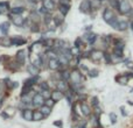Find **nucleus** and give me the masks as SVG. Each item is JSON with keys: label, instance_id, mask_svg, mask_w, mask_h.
Instances as JSON below:
<instances>
[{"label": "nucleus", "instance_id": "nucleus-8", "mask_svg": "<svg viewBox=\"0 0 133 128\" xmlns=\"http://www.w3.org/2000/svg\"><path fill=\"white\" fill-rule=\"evenodd\" d=\"M69 88H70V84H69V82L67 80H63V79H60V80L56 82V85H55V88L56 90H58V91L61 92H67L69 90ZM54 88V90H55Z\"/></svg>", "mask_w": 133, "mask_h": 128}, {"label": "nucleus", "instance_id": "nucleus-34", "mask_svg": "<svg viewBox=\"0 0 133 128\" xmlns=\"http://www.w3.org/2000/svg\"><path fill=\"white\" fill-rule=\"evenodd\" d=\"M103 58L105 60L106 64H111V63H112V57H111V55L107 54V52H104V56H103Z\"/></svg>", "mask_w": 133, "mask_h": 128}, {"label": "nucleus", "instance_id": "nucleus-41", "mask_svg": "<svg viewBox=\"0 0 133 128\" xmlns=\"http://www.w3.org/2000/svg\"><path fill=\"white\" fill-rule=\"evenodd\" d=\"M114 55L119 58L123 57V50H120V49H114Z\"/></svg>", "mask_w": 133, "mask_h": 128}, {"label": "nucleus", "instance_id": "nucleus-24", "mask_svg": "<svg viewBox=\"0 0 133 128\" xmlns=\"http://www.w3.org/2000/svg\"><path fill=\"white\" fill-rule=\"evenodd\" d=\"M10 10H11L10 1H0V12H1V14L8 13Z\"/></svg>", "mask_w": 133, "mask_h": 128}, {"label": "nucleus", "instance_id": "nucleus-21", "mask_svg": "<svg viewBox=\"0 0 133 128\" xmlns=\"http://www.w3.org/2000/svg\"><path fill=\"white\" fill-rule=\"evenodd\" d=\"M10 27H11V22L10 21H4L0 24V33L3 35H7L10 32Z\"/></svg>", "mask_w": 133, "mask_h": 128}, {"label": "nucleus", "instance_id": "nucleus-48", "mask_svg": "<svg viewBox=\"0 0 133 128\" xmlns=\"http://www.w3.org/2000/svg\"><path fill=\"white\" fill-rule=\"evenodd\" d=\"M99 1H103V0H99Z\"/></svg>", "mask_w": 133, "mask_h": 128}, {"label": "nucleus", "instance_id": "nucleus-16", "mask_svg": "<svg viewBox=\"0 0 133 128\" xmlns=\"http://www.w3.org/2000/svg\"><path fill=\"white\" fill-rule=\"evenodd\" d=\"M69 10H70V4H58L57 5V12H60L63 16H65L69 13Z\"/></svg>", "mask_w": 133, "mask_h": 128}, {"label": "nucleus", "instance_id": "nucleus-33", "mask_svg": "<svg viewBox=\"0 0 133 128\" xmlns=\"http://www.w3.org/2000/svg\"><path fill=\"white\" fill-rule=\"evenodd\" d=\"M109 1H110V5H111L113 8H118V10H119V6H120L119 0H109Z\"/></svg>", "mask_w": 133, "mask_h": 128}, {"label": "nucleus", "instance_id": "nucleus-32", "mask_svg": "<svg viewBox=\"0 0 133 128\" xmlns=\"http://www.w3.org/2000/svg\"><path fill=\"white\" fill-rule=\"evenodd\" d=\"M83 46V38L82 37H77L75 40V43H74V47H77L81 49V47Z\"/></svg>", "mask_w": 133, "mask_h": 128}, {"label": "nucleus", "instance_id": "nucleus-47", "mask_svg": "<svg viewBox=\"0 0 133 128\" xmlns=\"http://www.w3.org/2000/svg\"><path fill=\"white\" fill-rule=\"evenodd\" d=\"M131 29H132V30H133V22H132V24H131Z\"/></svg>", "mask_w": 133, "mask_h": 128}, {"label": "nucleus", "instance_id": "nucleus-3", "mask_svg": "<svg viewBox=\"0 0 133 128\" xmlns=\"http://www.w3.org/2000/svg\"><path fill=\"white\" fill-rule=\"evenodd\" d=\"M44 100L46 99L43 98V96L41 93H35V96L33 97V101H32V107L38 110V108L41 107L42 105H44Z\"/></svg>", "mask_w": 133, "mask_h": 128}, {"label": "nucleus", "instance_id": "nucleus-9", "mask_svg": "<svg viewBox=\"0 0 133 128\" xmlns=\"http://www.w3.org/2000/svg\"><path fill=\"white\" fill-rule=\"evenodd\" d=\"M79 10L84 14H89L91 10V0H82L79 4Z\"/></svg>", "mask_w": 133, "mask_h": 128}, {"label": "nucleus", "instance_id": "nucleus-36", "mask_svg": "<svg viewBox=\"0 0 133 128\" xmlns=\"http://www.w3.org/2000/svg\"><path fill=\"white\" fill-rule=\"evenodd\" d=\"M88 74H89V77H91V78H96V77H97V76H98V70H96V69H92V70H89Z\"/></svg>", "mask_w": 133, "mask_h": 128}, {"label": "nucleus", "instance_id": "nucleus-46", "mask_svg": "<svg viewBox=\"0 0 133 128\" xmlns=\"http://www.w3.org/2000/svg\"><path fill=\"white\" fill-rule=\"evenodd\" d=\"M95 128H104V127H103L102 125H99V126H97V127H95Z\"/></svg>", "mask_w": 133, "mask_h": 128}, {"label": "nucleus", "instance_id": "nucleus-20", "mask_svg": "<svg viewBox=\"0 0 133 128\" xmlns=\"http://www.w3.org/2000/svg\"><path fill=\"white\" fill-rule=\"evenodd\" d=\"M25 10H26L25 6H12L10 10V13L13 15H21Z\"/></svg>", "mask_w": 133, "mask_h": 128}, {"label": "nucleus", "instance_id": "nucleus-39", "mask_svg": "<svg viewBox=\"0 0 133 128\" xmlns=\"http://www.w3.org/2000/svg\"><path fill=\"white\" fill-rule=\"evenodd\" d=\"M53 125H54L55 127L62 128V127H63V122H62V120H56V121L53 122Z\"/></svg>", "mask_w": 133, "mask_h": 128}, {"label": "nucleus", "instance_id": "nucleus-43", "mask_svg": "<svg viewBox=\"0 0 133 128\" xmlns=\"http://www.w3.org/2000/svg\"><path fill=\"white\" fill-rule=\"evenodd\" d=\"M58 4H70V0H58Z\"/></svg>", "mask_w": 133, "mask_h": 128}, {"label": "nucleus", "instance_id": "nucleus-25", "mask_svg": "<svg viewBox=\"0 0 133 128\" xmlns=\"http://www.w3.org/2000/svg\"><path fill=\"white\" fill-rule=\"evenodd\" d=\"M113 18H114V15H113V13L110 10H104V13H103V19H104V21H105L106 24H109V22L112 20Z\"/></svg>", "mask_w": 133, "mask_h": 128}, {"label": "nucleus", "instance_id": "nucleus-29", "mask_svg": "<svg viewBox=\"0 0 133 128\" xmlns=\"http://www.w3.org/2000/svg\"><path fill=\"white\" fill-rule=\"evenodd\" d=\"M125 48V43H124L121 40H117L114 42V49H120V50H124Z\"/></svg>", "mask_w": 133, "mask_h": 128}, {"label": "nucleus", "instance_id": "nucleus-30", "mask_svg": "<svg viewBox=\"0 0 133 128\" xmlns=\"http://www.w3.org/2000/svg\"><path fill=\"white\" fill-rule=\"evenodd\" d=\"M127 79H128V78L125 77V74H124V76H117V77H116V80L118 82L119 84H121V85H125V84H126V83H127Z\"/></svg>", "mask_w": 133, "mask_h": 128}, {"label": "nucleus", "instance_id": "nucleus-19", "mask_svg": "<svg viewBox=\"0 0 133 128\" xmlns=\"http://www.w3.org/2000/svg\"><path fill=\"white\" fill-rule=\"evenodd\" d=\"M103 56H104V52H102L100 50H92L90 51V58H91L92 61H99V60H102Z\"/></svg>", "mask_w": 133, "mask_h": 128}, {"label": "nucleus", "instance_id": "nucleus-11", "mask_svg": "<svg viewBox=\"0 0 133 128\" xmlns=\"http://www.w3.org/2000/svg\"><path fill=\"white\" fill-rule=\"evenodd\" d=\"M26 71L27 74H29L31 76H40V72H41V69L38 68L34 64L29 63L28 65H26Z\"/></svg>", "mask_w": 133, "mask_h": 128}, {"label": "nucleus", "instance_id": "nucleus-4", "mask_svg": "<svg viewBox=\"0 0 133 128\" xmlns=\"http://www.w3.org/2000/svg\"><path fill=\"white\" fill-rule=\"evenodd\" d=\"M5 65H6L7 69L10 71H12V72H17V71H19L21 69V66H22V65H20V64L15 61V58H8V61L5 63Z\"/></svg>", "mask_w": 133, "mask_h": 128}, {"label": "nucleus", "instance_id": "nucleus-5", "mask_svg": "<svg viewBox=\"0 0 133 128\" xmlns=\"http://www.w3.org/2000/svg\"><path fill=\"white\" fill-rule=\"evenodd\" d=\"M47 68L51 71H58L61 69V63L58 62V58H49L47 62Z\"/></svg>", "mask_w": 133, "mask_h": 128}, {"label": "nucleus", "instance_id": "nucleus-35", "mask_svg": "<svg viewBox=\"0 0 133 128\" xmlns=\"http://www.w3.org/2000/svg\"><path fill=\"white\" fill-rule=\"evenodd\" d=\"M100 5L99 0H91V10H97Z\"/></svg>", "mask_w": 133, "mask_h": 128}, {"label": "nucleus", "instance_id": "nucleus-44", "mask_svg": "<svg viewBox=\"0 0 133 128\" xmlns=\"http://www.w3.org/2000/svg\"><path fill=\"white\" fill-rule=\"evenodd\" d=\"M91 28H92V26H86V27H85V30H91Z\"/></svg>", "mask_w": 133, "mask_h": 128}, {"label": "nucleus", "instance_id": "nucleus-15", "mask_svg": "<svg viewBox=\"0 0 133 128\" xmlns=\"http://www.w3.org/2000/svg\"><path fill=\"white\" fill-rule=\"evenodd\" d=\"M119 10L123 14H127V13H130L131 12V5L128 4L127 0H121V1H120Z\"/></svg>", "mask_w": 133, "mask_h": 128}, {"label": "nucleus", "instance_id": "nucleus-22", "mask_svg": "<svg viewBox=\"0 0 133 128\" xmlns=\"http://www.w3.org/2000/svg\"><path fill=\"white\" fill-rule=\"evenodd\" d=\"M82 38L83 40H85L89 44H93L96 42V40H97V35L93 34V33H86Z\"/></svg>", "mask_w": 133, "mask_h": 128}, {"label": "nucleus", "instance_id": "nucleus-18", "mask_svg": "<svg viewBox=\"0 0 133 128\" xmlns=\"http://www.w3.org/2000/svg\"><path fill=\"white\" fill-rule=\"evenodd\" d=\"M50 98H53L56 102H58V101H61L62 99H64V93L55 88V90H53V91H51V97Z\"/></svg>", "mask_w": 133, "mask_h": 128}, {"label": "nucleus", "instance_id": "nucleus-1", "mask_svg": "<svg viewBox=\"0 0 133 128\" xmlns=\"http://www.w3.org/2000/svg\"><path fill=\"white\" fill-rule=\"evenodd\" d=\"M27 57H29V56H28V51L26 50V49H20V50H18L15 56H14L15 61L20 64V65H22V66H24L25 64H26V62H27Z\"/></svg>", "mask_w": 133, "mask_h": 128}, {"label": "nucleus", "instance_id": "nucleus-40", "mask_svg": "<svg viewBox=\"0 0 133 128\" xmlns=\"http://www.w3.org/2000/svg\"><path fill=\"white\" fill-rule=\"evenodd\" d=\"M110 119H111V124H116L117 122V115L114 113H110Z\"/></svg>", "mask_w": 133, "mask_h": 128}, {"label": "nucleus", "instance_id": "nucleus-37", "mask_svg": "<svg viewBox=\"0 0 133 128\" xmlns=\"http://www.w3.org/2000/svg\"><path fill=\"white\" fill-rule=\"evenodd\" d=\"M127 28V24L125 21H119V24H118V29L119 30H126Z\"/></svg>", "mask_w": 133, "mask_h": 128}, {"label": "nucleus", "instance_id": "nucleus-10", "mask_svg": "<svg viewBox=\"0 0 133 128\" xmlns=\"http://www.w3.org/2000/svg\"><path fill=\"white\" fill-rule=\"evenodd\" d=\"M42 6L48 12H50V13H53L55 10H57V5H56V2H55L54 0H43L42 1Z\"/></svg>", "mask_w": 133, "mask_h": 128}, {"label": "nucleus", "instance_id": "nucleus-42", "mask_svg": "<svg viewBox=\"0 0 133 128\" xmlns=\"http://www.w3.org/2000/svg\"><path fill=\"white\" fill-rule=\"evenodd\" d=\"M0 116H1V118H3L4 120H10V116L7 115V113H6L5 111H3L1 113H0Z\"/></svg>", "mask_w": 133, "mask_h": 128}, {"label": "nucleus", "instance_id": "nucleus-38", "mask_svg": "<svg viewBox=\"0 0 133 128\" xmlns=\"http://www.w3.org/2000/svg\"><path fill=\"white\" fill-rule=\"evenodd\" d=\"M91 105L92 107H96V106H99V100L97 97H92L91 98Z\"/></svg>", "mask_w": 133, "mask_h": 128}, {"label": "nucleus", "instance_id": "nucleus-26", "mask_svg": "<svg viewBox=\"0 0 133 128\" xmlns=\"http://www.w3.org/2000/svg\"><path fill=\"white\" fill-rule=\"evenodd\" d=\"M38 110H39L40 112H41V113L44 115V116H46V118H47V116H49V115L51 114V112H53V108L48 107L47 105H42L41 107L38 108Z\"/></svg>", "mask_w": 133, "mask_h": 128}, {"label": "nucleus", "instance_id": "nucleus-17", "mask_svg": "<svg viewBox=\"0 0 133 128\" xmlns=\"http://www.w3.org/2000/svg\"><path fill=\"white\" fill-rule=\"evenodd\" d=\"M0 47H4V48L13 47V46H12V38H11L10 36L3 35V36L0 37Z\"/></svg>", "mask_w": 133, "mask_h": 128}, {"label": "nucleus", "instance_id": "nucleus-6", "mask_svg": "<svg viewBox=\"0 0 133 128\" xmlns=\"http://www.w3.org/2000/svg\"><path fill=\"white\" fill-rule=\"evenodd\" d=\"M11 38H12V46H15V47H21L27 43V38H25L22 35H14Z\"/></svg>", "mask_w": 133, "mask_h": 128}, {"label": "nucleus", "instance_id": "nucleus-14", "mask_svg": "<svg viewBox=\"0 0 133 128\" xmlns=\"http://www.w3.org/2000/svg\"><path fill=\"white\" fill-rule=\"evenodd\" d=\"M4 82H5V85H6L7 92H8V91H13V90H15L17 88H19V83H18V82L11 80L10 78H5Z\"/></svg>", "mask_w": 133, "mask_h": 128}, {"label": "nucleus", "instance_id": "nucleus-2", "mask_svg": "<svg viewBox=\"0 0 133 128\" xmlns=\"http://www.w3.org/2000/svg\"><path fill=\"white\" fill-rule=\"evenodd\" d=\"M8 16H10L12 24H13L15 27L22 28L24 27V24H26V19L22 18V15H13V14H11L10 12H8Z\"/></svg>", "mask_w": 133, "mask_h": 128}, {"label": "nucleus", "instance_id": "nucleus-45", "mask_svg": "<svg viewBox=\"0 0 133 128\" xmlns=\"http://www.w3.org/2000/svg\"><path fill=\"white\" fill-rule=\"evenodd\" d=\"M3 104H4V100H0V108L3 107Z\"/></svg>", "mask_w": 133, "mask_h": 128}, {"label": "nucleus", "instance_id": "nucleus-28", "mask_svg": "<svg viewBox=\"0 0 133 128\" xmlns=\"http://www.w3.org/2000/svg\"><path fill=\"white\" fill-rule=\"evenodd\" d=\"M44 105H47L48 107H50V108H54L55 105H56V101H55L53 98H47V99L44 100Z\"/></svg>", "mask_w": 133, "mask_h": 128}, {"label": "nucleus", "instance_id": "nucleus-12", "mask_svg": "<svg viewBox=\"0 0 133 128\" xmlns=\"http://www.w3.org/2000/svg\"><path fill=\"white\" fill-rule=\"evenodd\" d=\"M79 108H81V113L84 116H90L92 114L91 107L89 106L86 102H79Z\"/></svg>", "mask_w": 133, "mask_h": 128}, {"label": "nucleus", "instance_id": "nucleus-7", "mask_svg": "<svg viewBox=\"0 0 133 128\" xmlns=\"http://www.w3.org/2000/svg\"><path fill=\"white\" fill-rule=\"evenodd\" d=\"M33 112H34V110L29 107L22 110L21 111V118H22V120H25V121H27V122H32L33 121Z\"/></svg>", "mask_w": 133, "mask_h": 128}, {"label": "nucleus", "instance_id": "nucleus-13", "mask_svg": "<svg viewBox=\"0 0 133 128\" xmlns=\"http://www.w3.org/2000/svg\"><path fill=\"white\" fill-rule=\"evenodd\" d=\"M39 82H40V76H31L29 78L24 80V85H28V86L34 88L36 84H39Z\"/></svg>", "mask_w": 133, "mask_h": 128}, {"label": "nucleus", "instance_id": "nucleus-23", "mask_svg": "<svg viewBox=\"0 0 133 128\" xmlns=\"http://www.w3.org/2000/svg\"><path fill=\"white\" fill-rule=\"evenodd\" d=\"M44 119H46V116L42 114L41 112L39 111V110H34V112H33V121L41 122V121H43Z\"/></svg>", "mask_w": 133, "mask_h": 128}, {"label": "nucleus", "instance_id": "nucleus-31", "mask_svg": "<svg viewBox=\"0 0 133 128\" xmlns=\"http://www.w3.org/2000/svg\"><path fill=\"white\" fill-rule=\"evenodd\" d=\"M42 96H43L44 99H47V98H50L51 97V90H41L40 91Z\"/></svg>", "mask_w": 133, "mask_h": 128}, {"label": "nucleus", "instance_id": "nucleus-27", "mask_svg": "<svg viewBox=\"0 0 133 128\" xmlns=\"http://www.w3.org/2000/svg\"><path fill=\"white\" fill-rule=\"evenodd\" d=\"M17 111H18V108L14 107V106H7L6 110H5V112H6L7 115L10 116V119H12L14 115L17 114Z\"/></svg>", "mask_w": 133, "mask_h": 128}]
</instances>
